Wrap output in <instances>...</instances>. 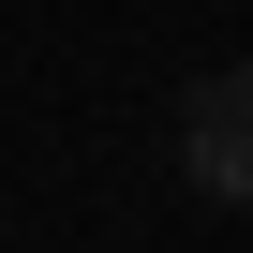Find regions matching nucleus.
Segmentation results:
<instances>
[{
    "instance_id": "obj_2",
    "label": "nucleus",
    "mask_w": 253,
    "mask_h": 253,
    "mask_svg": "<svg viewBox=\"0 0 253 253\" xmlns=\"http://www.w3.org/2000/svg\"><path fill=\"white\" fill-rule=\"evenodd\" d=\"M209 104H223L238 134H253V60H223V75H209Z\"/></svg>"
},
{
    "instance_id": "obj_1",
    "label": "nucleus",
    "mask_w": 253,
    "mask_h": 253,
    "mask_svg": "<svg viewBox=\"0 0 253 253\" xmlns=\"http://www.w3.org/2000/svg\"><path fill=\"white\" fill-rule=\"evenodd\" d=\"M164 149H179V194H209V209H253V134L209 104V75H179V119H164Z\"/></svg>"
}]
</instances>
